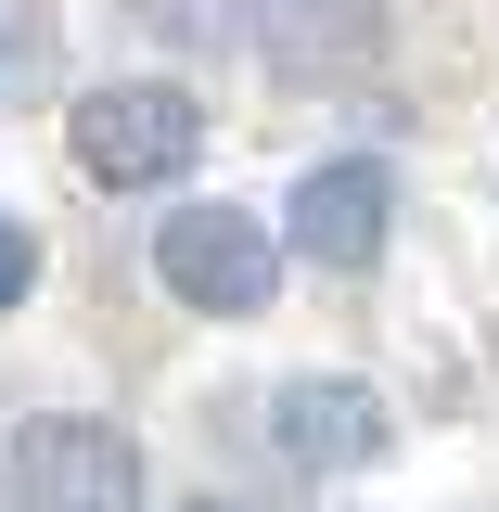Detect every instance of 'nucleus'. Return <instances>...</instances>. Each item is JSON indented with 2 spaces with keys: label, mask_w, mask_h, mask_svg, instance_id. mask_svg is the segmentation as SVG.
Listing matches in <instances>:
<instances>
[{
  "label": "nucleus",
  "mask_w": 499,
  "mask_h": 512,
  "mask_svg": "<svg viewBox=\"0 0 499 512\" xmlns=\"http://www.w3.org/2000/svg\"><path fill=\"white\" fill-rule=\"evenodd\" d=\"M64 154H77L90 192H154V180H180L192 154H205V103H192L180 77H103V90H77Z\"/></svg>",
  "instance_id": "nucleus-1"
},
{
  "label": "nucleus",
  "mask_w": 499,
  "mask_h": 512,
  "mask_svg": "<svg viewBox=\"0 0 499 512\" xmlns=\"http://www.w3.org/2000/svg\"><path fill=\"white\" fill-rule=\"evenodd\" d=\"M0 500L26 512H141V436L90 410H26L0 436Z\"/></svg>",
  "instance_id": "nucleus-2"
},
{
  "label": "nucleus",
  "mask_w": 499,
  "mask_h": 512,
  "mask_svg": "<svg viewBox=\"0 0 499 512\" xmlns=\"http://www.w3.org/2000/svg\"><path fill=\"white\" fill-rule=\"evenodd\" d=\"M154 282L205 320H256L282 295V231L244 218V205H180L167 231H154Z\"/></svg>",
  "instance_id": "nucleus-3"
},
{
  "label": "nucleus",
  "mask_w": 499,
  "mask_h": 512,
  "mask_svg": "<svg viewBox=\"0 0 499 512\" xmlns=\"http://www.w3.org/2000/svg\"><path fill=\"white\" fill-rule=\"evenodd\" d=\"M384 436H397V410H384L359 372H295V384H269V448H282L295 474H372Z\"/></svg>",
  "instance_id": "nucleus-4"
},
{
  "label": "nucleus",
  "mask_w": 499,
  "mask_h": 512,
  "mask_svg": "<svg viewBox=\"0 0 499 512\" xmlns=\"http://www.w3.org/2000/svg\"><path fill=\"white\" fill-rule=\"evenodd\" d=\"M384 218H397V167H384V154H333V167L295 180L282 244L308 256V269H372V256H384Z\"/></svg>",
  "instance_id": "nucleus-5"
},
{
  "label": "nucleus",
  "mask_w": 499,
  "mask_h": 512,
  "mask_svg": "<svg viewBox=\"0 0 499 512\" xmlns=\"http://www.w3.org/2000/svg\"><path fill=\"white\" fill-rule=\"evenodd\" d=\"M269 39H282L269 64H308V77H346V64H359V52L384 39V0H282V13H269Z\"/></svg>",
  "instance_id": "nucleus-6"
},
{
  "label": "nucleus",
  "mask_w": 499,
  "mask_h": 512,
  "mask_svg": "<svg viewBox=\"0 0 499 512\" xmlns=\"http://www.w3.org/2000/svg\"><path fill=\"white\" fill-rule=\"evenodd\" d=\"M141 26H192V39H244V0H141Z\"/></svg>",
  "instance_id": "nucleus-7"
},
{
  "label": "nucleus",
  "mask_w": 499,
  "mask_h": 512,
  "mask_svg": "<svg viewBox=\"0 0 499 512\" xmlns=\"http://www.w3.org/2000/svg\"><path fill=\"white\" fill-rule=\"evenodd\" d=\"M26 282H39V231L0 218V308H26Z\"/></svg>",
  "instance_id": "nucleus-8"
},
{
  "label": "nucleus",
  "mask_w": 499,
  "mask_h": 512,
  "mask_svg": "<svg viewBox=\"0 0 499 512\" xmlns=\"http://www.w3.org/2000/svg\"><path fill=\"white\" fill-rule=\"evenodd\" d=\"M0 90H13V39H0Z\"/></svg>",
  "instance_id": "nucleus-9"
},
{
  "label": "nucleus",
  "mask_w": 499,
  "mask_h": 512,
  "mask_svg": "<svg viewBox=\"0 0 499 512\" xmlns=\"http://www.w3.org/2000/svg\"><path fill=\"white\" fill-rule=\"evenodd\" d=\"M192 512H244V500H192Z\"/></svg>",
  "instance_id": "nucleus-10"
}]
</instances>
